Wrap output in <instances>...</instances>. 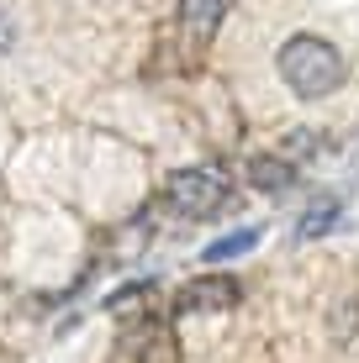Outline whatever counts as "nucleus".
Instances as JSON below:
<instances>
[{
	"label": "nucleus",
	"mask_w": 359,
	"mask_h": 363,
	"mask_svg": "<svg viewBox=\"0 0 359 363\" xmlns=\"http://www.w3.org/2000/svg\"><path fill=\"white\" fill-rule=\"evenodd\" d=\"M238 279L227 274H206V279H191L185 290L175 295V316H206V311H232L238 306Z\"/></svg>",
	"instance_id": "obj_3"
},
{
	"label": "nucleus",
	"mask_w": 359,
	"mask_h": 363,
	"mask_svg": "<svg viewBox=\"0 0 359 363\" xmlns=\"http://www.w3.org/2000/svg\"><path fill=\"white\" fill-rule=\"evenodd\" d=\"M338 221H343V206H338L333 195L312 200V206L301 211V221H296V242H317V237H328Z\"/></svg>",
	"instance_id": "obj_6"
},
{
	"label": "nucleus",
	"mask_w": 359,
	"mask_h": 363,
	"mask_svg": "<svg viewBox=\"0 0 359 363\" xmlns=\"http://www.w3.org/2000/svg\"><path fill=\"white\" fill-rule=\"evenodd\" d=\"M164 195H169V206H175L180 216L206 221V216H222L238 190H232V174H227V169H217V164H191V169L169 174Z\"/></svg>",
	"instance_id": "obj_2"
},
{
	"label": "nucleus",
	"mask_w": 359,
	"mask_h": 363,
	"mask_svg": "<svg viewBox=\"0 0 359 363\" xmlns=\"http://www.w3.org/2000/svg\"><path fill=\"white\" fill-rule=\"evenodd\" d=\"M227 11H232V0H180L175 21H180V32L191 37V43H212L217 27L227 21Z\"/></svg>",
	"instance_id": "obj_4"
},
{
	"label": "nucleus",
	"mask_w": 359,
	"mask_h": 363,
	"mask_svg": "<svg viewBox=\"0 0 359 363\" xmlns=\"http://www.w3.org/2000/svg\"><path fill=\"white\" fill-rule=\"evenodd\" d=\"M249 247H259V227H238V232H227V237H217L212 247H201V258L206 264H227V258H243Z\"/></svg>",
	"instance_id": "obj_7"
},
{
	"label": "nucleus",
	"mask_w": 359,
	"mask_h": 363,
	"mask_svg": "<svg viewBox=\"0 0 359 363\" xmlns=\"http://www.w3.org/2000/svg\"><path fill=\"white\" fill-rule=\"evenodd\" d=\"M11 43H16V16L0 6V53H11Z\"/></svg>",
	"instance_id": "obj_8"
},
{
	"label": "nucleus",
	"mask_w": 359,
	"mask_h": 363,
	"mask_svg": "<svg viewBox=\"0 0 359 363\" xmlns=\"http://www.w3.org/2000/svg\"><path fill=\"white\" fill-rule=\"evenodd\" d=\"M275 69H280V79H286V90L301 95V100H323L343 84V53L317 32L286 37V48L275 53Z\"/></svg>",
	"instance_id": "obj_1"
},
{
	"label": "nucleus",
	"mask_w": 359,
	"mask_h": 363,
	"mask_svg": "<svg viewBox=\"0 0 359 363\" xmlns=\"http://www.w3.org/2000/svg\"><path fill=\"white\" fill-rule=\"evenodd\" d=\"M249 184L264 190V195H286L296 184V164H286L275 153H259V158H249Z\"/></svg>",
	"instance_id": "obj_5"
}]
</instances>
